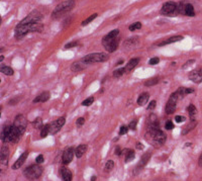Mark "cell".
I'll return each instance as SVG.
<instances>
[{"mask_svg": "<svg viewBox=\"0 0 202 181\" xmlns=\"http://www.w3.org/2000/svg\"><path fill=\"white\" fill-rule=\"evenodd\" d=\"M183 40V37H181V35H174V37H171L169 38L168 40H166L164 41H162V43L158 44V46H165V44H173V43H177V41Z\"/></svg>", "mask_w": 202, "mask_h": 181, "instance_id": "obj_20", "label": "cell"}, {"mask_svg": "<svg viewBox=\"0 0 202 181\" xmlns=\"http://www.w3.org/2000/svg\"><path fill=\"white\" fill-rule=\"evenodd\" d=\"M75 7V2L73 0H68V1L62 2L59 5H57L56 8L54 9L52 13V17L54 19L60 18L61 16H63L64 14H66L67 12H69L70 10H72Z\"/></svg>", "mask_w": 202, "mask_h": 181, "instance_id": "obj_3", "label": "cell"}, {"mask_svg": "<svg viewBox=\"0 0 202 181\" xmlns=\"http://www.w3.org/2000/svg\"><path fill=\"white\" fill-rule=\"evenodd\" d=\"M189 79L194 83L202 82V69H196V70L190 72Z\"/></svg>", "mask_w": 202, "mask_h": 181, "instance_id": "obj_12", "label": "cell"}, {"mask_svg": "<svg viewBox=\"0 0 202 181\" xmlns=\"http://www.w3.org/2000/svg\"><path fill=\"white\" fill-rule=\"evenodd\" d=\"M193 63H195V60H190V61H188V62L186 63V64H184L183 65V69H186V68H188L191 64H193Z\"/></svg>", "mask_w": 202, "mask_h": 181, "instance_id": "obj_50", "label": "cell"}, {"mask_svg": "<svg viewBox=\"0 0 202 181\" xmlns=\"http://www.w3.org/2000/svg\"><path fill=\"white\" fill-rule=\"evenodd\" d=\"M185 15H188V16H194L195 15L194 7L192 6V4H190V3L186 4V8H185Z\"/></svg>", "mask_w": 202, "mask_h": 181, "instance_id": "obj_30", "label": "cell"}, {"mask_svg": "<svg viewBox=\"0 0 202 181\" xmlns=\"http://www.w3.org/2000/svg\"><path fill=\"white\" fill-rule=\"evenodd\" d=\"M124 73H125V68H118V69H116V70L113 71L112 75H113V77L118 78V77L122 76Z\"/></svg>", "mask_w": 202, "mask_h": 181, "instance_id": "obj_34", "label": "cell"}, {"mask_svg": "<svg viewBox=\"0 0 202 181\" xmlns=\"http://www.w3.org/2000/svg\"><path fill=\"white\" fill-rule=\"evenodd\" d=\"M61 175L64 181H72V172L66 167L61 168Z\"/></svg>", "mask_w": 202, "mask_h": 181, "instance_id": "obj_22", "label": "cell"}, {"mask_svg": "<svg viewBox=\"0 0 202 181\" xmlns=\"http://www.w3.org/2000/svg\"><path fill=\"white\" fill-rule=\"evenodd\" d=\"M177 94H178L179 96V99H182L184 96L188 95V94L190 93H193L194 92V90H193L192 88H186V87H180L178 90L176 91Z\"/></svg>", "mask_w": 202, "mask_h": 181, "instance_id": "obj_18", "label": "cell"}, {"mask_svg": "<svg viewBox=\"0 0 202 181\" xmlns=\"http://www.w3.org/2000/svg\"><path fill=\"white\" fill-rule=\"evenodd\" d=\"M179 100V96L177 92L175 91L174 93H172V95L170 96V98H169L167 104H166V107H165V111L167 115H172V113L175 112L176 110V104H177V101Z\"/></svg>", "mask_w": 202, "mask_h": 181, "instance_id": "obj_7", "label": "cell"}, {"mask_svg": "<svg viewBox=\"0 0 202 181\" xmlns=\"http://www.w3.org/2000/svg\"><path fill=\"white\" fill-rule=\"evenodd\" d=\"M139 43H140V38L134 37V38H127V40L123 43V47L127 50H131V49H134L135 47L139 46Z\"/></svg>", "mask_w": 202, "mask_h": 181, "instance_id": "obj_15", "label": "cell"}, {"mask_svg": "<svg viewBox=\"0 0 202 181\" xmlns=\"http://www.w3.org/2000/svg\"><path fill=\"white\" fill-rule=\"evenodd\" d=\"M96 180V177L95 176H92V178H91V181H95Z\"/></svg>", "mask_w": 202, "mask_h": 181, "instance_id": "obj_56", "label": "cell"}, {"mask_svg": "<svg viewBox=\"0 0 202 181\" xmlns=\"http://www.w3.org/2000/svg\"><path fill=\"white\" fill-rule=\"evenodd\" d=\"M188 112H189L191 121H194L195 116L197 115V109H196V107L193 104H190L189 106H188Z\"/></svg>", "mask_w": 202, "mask_h": 181, "instance_id": "obj_28", "label": "cell"}, {"mask_svg": "<svg viewBox=\"0 0 202 181\" xmlns=\"http://www.w3.org/2000/svg\"><path fill=\"white\" fill-rule=\"evenodd\" d=\"M149 135L151 136L152 140H153L155 143L158 145H163L165 143L166 139V133L164 132H162L160 129H156V130H149Z\"/></svg>", "mask_w": 202, "mask_h": 181, "instance_id": "obj_6", "label": "cell"}, {"mask_svg": "<svg viewBox=\"0 0 202 181\" xmlns=\"http://www.w3.org/2000/svg\"><path fill=\"white\" fill-rule=\"evenodd\" d=\"M150 155H151L150 153H146V154H143V157H142V159H140V161L139 165L137 166V171H140V169H143V167H145V166L146 165L148 161L150 160V157H151Z\"/></svg>", "mask_w": 202, "mask_h": 181, "instance_id": "obj_21", "label": "cell"}, {"mask_svg": "<svg viewBox=\"0 0 202 181\" xmlns=\"http://www.w3.org/2000/svg\"><path fill=\"white\" fill-rule=\"evenodd\" d=\"M165 127H166V130H173L174 129V124L171 121H167L165 124Z\"/></svg>", "mask_w": 202, "mask_h": 181, "instance_id": "obj_41", "label": "cell"}, {"mask_svg": "<svg viewBox=\"0 0 202 181\" xmlns=\"http://www.w3.org/2000/svg\"><path fill=\"white\" fill-rule=\"evenodd\" d=\"M185 8H186V4L184 2H180L178 6H177V11H178V13H180V14L185 15Z\"/></svg>", "mask_w": 202, "mask_h": 181, "instance_id": "obj_38", "label": "cell"}, {"mask_svg": "<svg viewBox=\"0 0 202 181\" xmlns=\"http://www.w3.org/2000/svg\"><path fill=\"white\" fill-rule=\"evenodd\" d=\"M159 62H160V59L159 58H157V57H155V58H152V59L150 60V65H157V64H159Z\"/></svg>", "mask_w": 202, "mask_h": 181, "instance_id": "obj_43", "label": "cell"}, {"mask_svg": "<svg viewBox=\"0 0 202 181\" xmlns=\"http://www.w3.org/2000/svg\"><path fill=\"white\" fill-rule=\"evenodd\" d=\"M137 119H134L132 121H131V124H129V126H128L129 130H135V127H137Z\"/></svg>", "mask_w": 202, "mask_h": 181, "instance_id": "obj_44", "label": "cell"}, {"mask_svg": "<svg viewBox=\"0 0 202 181\" xmlns=\"http://www.w3.org/2000/svg\"><path fill=\"white\" fill-rule=\"evenodd\" d=\"M50 133V124H46L41 130V138H46Z\"/></svg>", "mask_w": 202, "mask_h": 181, "instance_id": "obj_35", "label": "cell"}, {"mask_svg": "<svg viewBox=\"0 0 202 181\" xmlns=\"http://www.w3.org/2000/svg\"><path fill=\"white\" fill-rule=\"evenodd\" d=\"M3 59H4V57L3 56H1V57H0V61H3Z\"/></svg>", "mask_w": 202, "mask_h": 181, "instance_id": "obj_57", "label": "cell"}, {"mask_svg": "<svg viewBox=\"0 0 202 181\" xmlns=\"http://www.w3.org/2000/svg\"><path fill=\"white\" fill-rule=\"evenodd\" d=\"M134 156H135V154L132 150H127L126 155H125V162L126 163L131 162V161L134 159Z\"/></svg>", "mask_w": 202, "mask_h": 181, "instance_id": "obj_31", "label": "cell"}, {"mask_svg": "<svg viewBox=\"0 0 202 181\" xmlns=\"http://www.w3.org/2000/svg\"><path fill=\"white\" fill-rule=\"evenodd\" d=\"M175 121L179 124V122L184 121H185V118H184V116H181V115H177L176 118H175Z\"/></svg>", "mask_w": 202, "mask_h": 181, "instance_id": "obj_49", "label": "cell"}, {"mask_svg": "<svg viewBox=\"0 0 202 181\" xmlns=\"http://www.w3.org/2000/svg\"><path fill=\"white\" fill-rule=\"evenodd\" d=\"M16 102V103H17L18 102V98H13V100H10L9 101V104H11V105H13Z\"/></svg>", "mask_w": 202, "mask_h": 181, "instance_id": "obj_52", "label": "cell"}, {"mask_svg": "<svg viewBox=\"0 0 202 181\" xmlns=\"http://www.w3.org/2000/svg\"><path fill=\"white\" fill-rule=\"evenodd\" d=\"M127 130H128V127H125V126H122L119 130V135H125V133H127Z\"/></svg>", "mask_w": 202, "mask_h": 181, "instance_id": "obj_46", "label": "cell"}, {"mask_svg": "<svg viewBox=\"0 0 202 181\" xmlns=\"http://www.w3.org/2000/svg\"><path fill=\"white\" fill-rule=\"evenodd\" d=\"M108 59H109L108 54H105V53H93V54H89L85 56L82 59V61L88 65V64H93V63L105 62V61H107Z\"/></svg>", "mask_w": 202, "mask_h": 181, "instance_id": "obj_4", "label": "cell"}, {"mask_svg": "<svg viewBox=\"0 0 202 181\" xmlns=\"http://www.w3.org/2000/svg\"><path fill=\"white\" fill-rule=\"evenodd\" d=\"M113 167H114V162H113L112 160H108L105 164V167H104V171L105 172H110L113 169Z\"/></svg>", "mask_w": 202, "mask_h": 181, "instance_id": "obj_36", "label": "cell"}, {"mask_svg": "<svg viewBox=\"0 0 202 181\" xmlns=\"http://www.w3.org/2000/svg\"><path fill=\"white\" fill-rule=\"evenodd\" d=\"M32 124H34V127H35V129L41 130V129H43V127H44V124H43V119H41V118H37L35 119V121L32 122Z\"/></svg>", "mask_w": 202, "mask_h": 181, "instance_id": "obj_33", "label": "cell"}, {"mask_svg": "<svg viewBox=\"0 0 202 181\" xmlns=\"http://www.w3.org/2000/svg\"><path fill=\"white\" fill-rule=\"evenodd\" d=\"M43 173V167H41V165H32L24 170L23 174L29 180H35L38 178Z\"/></svg>", "mask_w": 202, "mask_h": 181, "instance_id": "obj_5", "label": "cell"}, {"mask_svg": "<svg viewBox=\"0 0 202 181\" xmlns=\"http://www.w3.org/2000/svg\"><path fill=\"white\" fill-rule=\"evenodd\" d=\"M43 19V14L38 10H34L29 13L23 20L16 26L14 33L15 38L20 40L26 37L29 32H35L43 30V24L41 23Z\"/></svg>", "mask_w": 202, "mask_h": 181, "instance_id": "obj_1", "label": "cell"}, {"mask_svg": "<svg viewBox=\"0 0 202 181\" xmlns=\"http://www.w3.org/2000/svg\"><path fill=\"white\" fill-rule=\"evenodd\" d=\"M23 132L20 130L17 129L15 126H12L11 127V132H10V142L11 143H16L18 142V140L20 139V137L23 136Z\"/></svg>", "mask_w": 202, "mask_h": 181, "instance_id": "obj_13", "label": "cell"}, {"mask_svg": "<svg viewBox=\"0 0 202 181\" xmlns=\"http://www.w3.org/2000/svg\"><path fill=\"white\" fill-rule=\"evenodd\" d=\"M86 66H87V64L86 63H84L83 61L81 60L80 62H75L74 64H72V66H71V70L73 71V72H80V71H82V70H84L85 68H86Z\"/></svg>", "mask_w": 202, "mask_h": 181, "instance_id": "obj_17", "label": "cell"}, {"mask_svg": "<svg viewBox=\"0 0 202 181\" xmlns=\"http://www.w3.org/2000/svg\"><path fill=\"white\" fill-rule=\"evenodd\" d=\"M27 155H29V152H27V151H26V152H24L23 154H21V155H20V157H19L18 159L16 160V162L12 165V169H13V170L19 169L21 166L23 165L24 162H26V158H27Z\"/></svg>", "mask_w": 202, "mask_h": 181, "instance_id": "obj_16", "label": "cell"}, {"mask_svg": "<svg viewBox=\"0 0 202 181\" xmlns=\"http://www.w3.org/2000/svg\"><path fill=\"white\" fill-rule=\"evenodd\" d=\"M65 122H66V118H64V116L58 118L57 121H53L52 124H50V133H52V135L57 133L63 127V126L65 124Z\"/></svg>", "mask_w": 202, "mask_h": 181, "instance_id": "obj_9", "label": "cell"}, {"mask_svg": "<svg viewBox=\"0 0 202 181\" xmlns=\"http://www.w3.org/2000/svg\"><path fill=\"white\" fill-rule=\"evenodd\" d=\"M115 153H116V155H118V156H120L121 154H122V151H121V148H120V147H116V151H115Z\"/></svg>", "mask_w": 202, "mask_h": 181, "instance_id": "obj_51", "label": "cell"}, {"mask_svg": "<svg viewBox=\"0 0 202 181\" xmlns=\"http://www.w3.org/2000/svg\"><path fill=\"white\" fill-rule=\"evenodd\" d=\"M149 98H150V94L149 93H142L139 96V98H137V104L140 105V106H143V105H146V102L149 101Z\"/></svg>", "mask_w": 202, "mask_h": 181, "instance_id": "obj_24", "label": "cell"}, {"mask_svg": "<svg viewBox=\"0 0 202 181\" xmlns=\"http://www.w3.org/2000/svg\"><path fill=\"white\" fill-rule=\"evenodd\" d=\"M0 160H1V162L5 164L8 161V155H9V150L6 146H3L1 149V153H0Z\"/></svg>", "mask_w": 202, "mask_h": 181, "instance_id": "obj_23", "label": "cell"}, {"mask_svg": "<svg viewBox=\"0 0 202 181\" xmlns=\"http://www.w3.org/2000/svg\"><path fill=\"white\" fill-rule=\"evenodd\" d=\"M156 105H157V101H156V100H153V101H151V103L149 104V106H148V109H149V110H152V109H154V108L156 107Z\"/></svg>", "mask_w": 202, "mask_h": 181, "instance_id": "obj_47", "label": "cell"}, {"mask_svg": "<svg viewBox=\"0 0 202 181\" xmlns=\"http://www.w3.org/2000/svg\"><path fill=\"white\" fill-rule=\"evenodd\" d=\"M140 29H142V23H140V22H134V23H132L128 26V29L131 30V32H134V30Z\"/></svg>", "mask_w": 202, "mask_h": 181, "instance_id": "obj_39", "label": "cell"}, {"mask_svg": "<svg viewBox=\"0 0 202 181\" xmlns=\"http://www.w3.org/2000/svg\"><path fill=\"white\" fill-rule=\"evenodd\" d=\"M123 63V60H121V61H118L117 62V65H120V64H122Z\"/></svg>", "mask_w": 202, "mask_h": 181, "instance_id": "obj_55", "label": "cell"}, {"mask_svg": "<svg viewBox=\"0 0 202 181\" xmlns=\"http://www.w3.org/2000/svg\"><path fill=\"white\" fill-rule=\"evenodd\" d=\"M94 102V97H88V98H86L84 100V101L82 102V105L83 106H89V105H91Z\"/></svg>", "mask_w": 202, "mask_h": 181, "instance_id": "obj_40", "label": "cell"}, {"mask_svg": "<svg viewBox=\"0 0 202 181\" xmlns=\"http://www.w3.org/2000/svg\"><path fill=\"white\" fill-rule=\"evenodd\" d=\"M196 126H197V121H192L190 124H188V126L185 127V129H183V130H182V135H186V133H189L190 130H192L193 129H194Z\"/></svg>", "mask_w": 202, "mask_h": 181, "instance_id": "obj_27", "label": "cell"}, {"mask_svg": "<svg viewBox=\"0 0 202 181\" xmlns=\"http://www.w3.org/2000/svg\"><path fill=\"white\" fill-rule=\"evenodd\" d=\"M139 62H140V58H134V59H131L128 63H127V65L125 66V72L131 71L132 69H134V67L139 64Z\"/></svg>", "mask_w": 202, "mask_h": 181, "instance_id": "obj_25", "label": "cell"}, {"mask_svg": "<svg viewBox=\"0 0 202 181\" xmlns=\"http://www.w3.org/2000/svg\"><path fill=\"white\" fill-rule=\"evenodd\" d=\"M50 96H51V94H50L49 91H45V92H43L38 96L35 97L34 99V102L35 103H38V102H46L50 99Z\"/></svg>", "mask_w": 202, "mask_h": 181, "instance_id": "obj_19", "label": "cell"}, {"mask_svg": "<svg viewBox=\"0 0 202 181\" xmlns=\"http://www.w3.org/2000/svg\"><path fill=\"white\" fill-rule=\"evenodd\" d=\"M87 151V146L86 145H80V146H78L75 150V155L77 158H81L83 155L86 153Z\"/></svg>", "mask_w": 202, "mask_h": 181, "instance_id": "obj_26", "label": "cell"}, {"mask_svg": "<svg viewBox=\"0 0 202 181\" xmlns=\"http://www.w3.org/2000/svg\"><path fill=\"white\" fill-rule=\"evenodd\" d=\"M118 35H119V30L113 29L109 33H107L105 37H103V38H102V44H103V47L106 51H108L109 53H113L114 51H116V49L118 47V41H119Z\"/></svg>", "mask_w": 202, "mask_h": 181, "instance_id": "obj_2", "label": "cell"}, {"mask_svg": "<svg viewBox=\"0 0 202 181\" xmlns=\"http://www.w3.org/2000/svg\"><path fill=\"white\" fill-rule=\"evenodd\" d=\"M177 6L178 4L174 1H168L163 5L161 8V14L163 15H171L175 11H177Z\"/></svg>", "mask_w": 202, "mask_h": 181, "instance_id": "obj_8", "label": "cell"}, {"mask_svg": "<svg viewBox=\"0 0 202 181\" xmlns=\"http://www.w3.org/2000/svg\"><path fill=\"white\" fill-rule=\"evenodd\" d=\"M96 17H97V13H94V14H92V15H90L89 17H87L86 19H85L84 21H82V26H87L88 23H90L91 21H93L94 19H95Z\"/></svg>", "mask_w": 202, "mask_h": 181, "instance_id": "obj_37", "label": "cell"}, {"mask_svg": "<svg viewBox=\"0 0 202 181\" xmlns=\"http://www.w3.org/2000/svg\"><path fill=\"white\" fill-rule=\"evenodd\" d=\"M11 127L12 126L10 124H5L2 129V133H1V140L3 143H8L10 142V132H11Z\"/></svg>", "mask_w": 202, "mask_h": 181, "instance_id": "obj_14", "label": "cell"}, {"mask_svg": "<svg viewBox=\"0 0 202 181\" xmlns=\"http://www.w3.org/2000/svg\"><path fill=\"white\" fill-rule=\"evenodd\" d=\"M77 44H78V41H71V43L67 44L65 46V49H70V48H74V47H76Z\"/></svg>", "mask_w": 202, "mask_h": 181, "instance_id": "obj_42", "label": "cell"}, {"mask_svg": "<svg viewBox=\"0 0 202 181\" xmlns=\"http://www.w3.org/2000/svg\"><path fill=\"white\" fill-rule=\"evenodd\" d=\"M159 83V78L158 77H155V78H151V79H148L145 82V85L148 86V87H150V86H154Z\"/></svg>", "mask_w": 202, "mask_h": 181, "instance_id": "obj_32", "label": "cell"}, {"mask_svg": "<svg viewBox=\"0 0 202 181\" xmlns=\"http://www.w3.org/2000/svg\"><path fill=\"white\" fill-rule=\"evenodd\" d=\"M35 162L38 164H41L44 162V156L43 155H38L37 157V159H35Z\"/></svg>", "mask_w": 202, "mask_h": 181, "instance_id": "obj_48", "label": "cell"}, {"mask_svg": "<svg viewBox=\"0 0 202 181\" xmlns=\"http://www.w3.org/2000/svg\"><path fill=\"white\" fill-rule=\"evenodd\" d=\"M13 126H15L17 129H19L23 133H24V130H26V127L27 126V119L24 115H18L14 119V124Z\"/></svg>", "mask_w": 202, "mask_h": 181, "instance_id": "obj_10", "label": "cell"}, {"mask_svg": "<svg viewBox=\"0 0 202 181\" xmlns=\"http://www.w3.org/2000/svg\"><path fill=\"white\" fill-rule=\"evenodd\" d=\"M74 156H75V151H74L73 148H70V147H69V148L66 149L63 153V159H62L63 163L65 164V165L66 164H69L72 160H73Z\"/></svg>", "mask_w": 202, "mask_h": 181, "instance_id": "obj_11", "label": "cell"}, {"mask_svg": "<svg viewBox=\"0 0 202 181\" xmlns=\"http://www.w3.org/2000/svg\"><path fill=\"white\" fill-rule=\"evenodd\" d=\"M137 148H139L140 150H142V149L143 148V145L140 144V143H137Z\"/></svg>", "mask_w": 202, "mask_h": 181, "instance_id": "obj_54", "label": "cell"}, {"mask_svg": "<svg viewBox=\"0 0 202 181\" xmlns=\"http://www.w3.org/2000/svg\"><path fill=\"white\" fill-rule=\"evenodd\" d=\"M198 164H199V166H201V167H202V154L200 155V157H199Z\"/></svg>", "mask_w": 202, "mask_h": 181, "instance_id": "obj_53", "label": "cell"}, {"mask_svg": "<svg viewBox=\"0 0 202 181\" xmlns=\"http://www.w3.org/2000/svg\"><path fill=\"white\" fill-rule=\"evenodd\" d=\"M0 72H1V73H3V74H5V75H7V76H11V75H13V73H14L11 67L4 66V65L1 66V68H0Z\"/></svg>", "mask_w": 202, "mask_h": 181, "instance_id": "obj_29", "label": "cell"}, {"mask_svg": "<svg viewBox=\"0 0 202 181\" xmlns=\"http://www.w3.org/2000/svg\"><path fill=\"white\" fill-rule=\"evenodd\" d=\"M84 122H85V118H79L78 119H77V121H76L77 127H81V126H83V124H84Z\"/></svg>", "mask_w": 202, "mask_h": 181, "instance_id": "obj_45", "label": "cell"}]
</instances>
